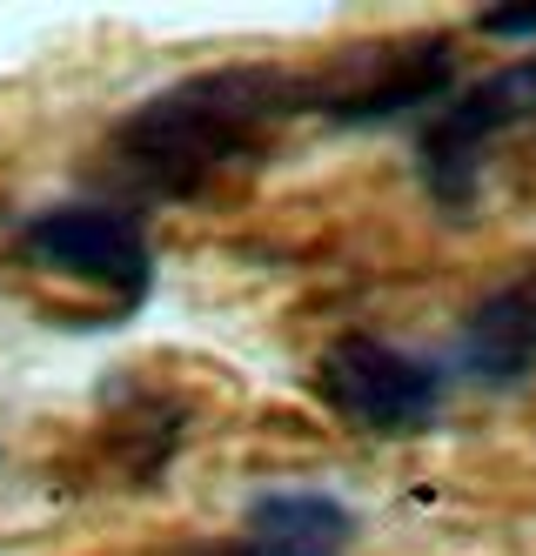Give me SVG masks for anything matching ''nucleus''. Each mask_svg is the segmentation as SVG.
<instances>
[{
  "mask_svg": "<svg viewBox=\"0 0 536 556\" xmlns=\"http://www.w3.org/2000/svg\"><path fill=\"white\" fill-rule=\"evenodd\" d=\"M296 108H309V81L282 67H209L148 94L108 135V162L141 194H195L235 168H249L269 135Z\"/></svg>",
  "mask_w": 536,
  "mask_h": 556,
  "instance_id": "nucleus-1",
  "label": "nucleus"
},
{
  "mask_svg": "<svg viewBox=\"0 0 536 556\" xmlns=\"http://www.w3.org/2000/svg\"><path fill=\"white\" fill-rule=\"evenodd\" d=\"M315 395L369 435H416L442 409V369L376 336H342L315 363Z\"/></svg>",
  "mask_w": 536,
  "mask_h": 556,
  "instance_id": "nucleus-2",
  "label": "nucleus"
},
{
  "mask_svg": "<svg viewBox=\"0 0 536 556\" xmlns=\"http://www.w3.org/2000/svg\"><path fill=\"white\" fill-rule=\"evenodd\" d=\"M21 255L48 275H67V282H95L114 302H135L154 282V249L128 208H95V202L40 208L21 228Z\"/></svg>",
  "mask_w": 536,
  "mask_h": 556,
  "instance_id": "nucleus-3",
  "label": "nucleus"
},
{
  "mask_svg": "<svg viewBox=\"0 0 536 556\" xmlns=\"http://www.w3.org/2000/svg\"><path fill=\"white\" fill-rule=\"evenodd\" d=\"M449 81H457V54L442 34H423V41L389 48H349L328 74L309 81V108L336 114V122H389L402 108L449 94Z\"/></svg>",
  "mask_w": 536,
  "mask_h": 556,
  "instance_id": "nucleus-4",
  "label": "nucleus"
},
{
  "mask_svg": "<svg viewBox=\"0 0 536 556\" xmlns=\"http://www.w3.org/2000/svg\"><path fill=\"white\" fill-rule=\"evenodd\" d=\"M523 122H536V54H523V61H510L497 74H483L476 88H463L423 128V181L442 194L449 208H463L470 202V181H476L483 141H497V135H510Z\"/></svg>",
  "mask_w": 536,
  "mask_h": 556,
  "instance_id": "nucleus-5",
  "label": "nucleus"
},
{
  "mask_svg": "<svg viewBox=\"0 0 536 556\" xmlns=\"http://www.w3.org/2000/svg\"><path fill=\"white\" fill-rule=\"evenodd\" d=\"M457 363L476 389H516L536 376V262L510 268L457 336Z\"/></svg>",
  "mask_w": 536,
  "mask_h": 556,
  "instance_id": "nucleus-6",
  "label": "nucleus"
},
{
  "mask_svg": "<svg viewBox=\"0 0 536 556\" xmlns=\"http://www.w3.org/2000/svg\"><path fill=\"white\" fill-rule=\"evenodd\" d=\"M241 549L249 556H349L356 516L322 490H275V496L249 503Z\"/></svg>",
  "mask_w": 536,
  "mask_h": 556,
  "instance_id": "nucleus-7",
  "label": "nucleus"
},
{
  "mask_svg": "<svg viewBox=\"0 0 536 556\" xmlns=\"http://www.w3.org/2000/svg\"><path fill=\"white\" fill-rule=\"evenodd\" d=\"M483 34H497V41H536V8H497V14H476Z\"/></svg>",
  "mask_w": 536,
  "mask_h": 556,
  "instance_id": "nucleus-8",
  "label": "nucleus"
}]
</instances>
